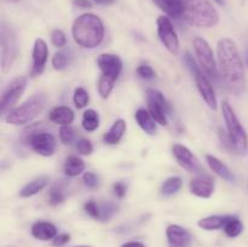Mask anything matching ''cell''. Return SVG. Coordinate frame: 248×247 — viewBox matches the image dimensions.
I'll return each instance as SVG.
<instances>
[{
  "mask_svg": "<svg viewBox=\"0 0 248 247\" xmlns=\"http://www.w3.org/2000/svg\"><path fill=\"white\" fill-rule=\"evenodd\" d=\"M157 24V36L162 45L171 52L172 55H176L179 51V39L177 35L174 27L172 24L171 19L167 16H160L156 21Z\"/></svg>",
  "mask_w": 248,
  "mask_h": 247,
  "instance_id": "obj_11",
  "label": "cell"
},
{
  "mask_svg": "<svg viewBox=\"0 0 248 247\" xmlns=\"http://www.w3.org/2000/svg\"><path fill=\"white\" fill-rule=\"evenodd\" d=\"M77 247H90V246H77Z\"/></svg>",
  "mask_w": 248,
  "mask_h": 247,
  "instance_id": "obj_48",
  "label": "cell"
},
{
  "mask_svg": "<svg viewBox=\"0 0 248 247\" xmlns=\"http://www.w3.org/2000/svg\"><path fill=\"white\" fill-rule=\"evenodd\" d=\"M97 64L101 69L102 75L118 80L119 75L123 70V62L120 57L114 53H102L97 58Z\"/></svg>",
  "mask_w": 248,
  "mask_h": 247,
  "instance_id": "obj_14",
  "label": "cell"
},
{
  "mask_svg": "<svg viewBox=\"0 0 248 247\" xmlns=\"http://www.w3.org/2000/svg\"><path fill=\"white\" fill-rule=\"evenodd\" d=\"M172 153H173V156L176 157L177 162L188 172L196 174H201L205 172L195 155L190 152V149H188L184 145L174 144L172 147Z\"/></svg>",
  "mask_w": 248,
  "mask_h": 247,
  "instance_id": "obj_13",
  "label": "cell"
},
{
  "mask_svg": "<svg viewBox=\"0 0 248 247\" xmlns=\"http://www.w3.org/2000/svg\"><path fill=\"white\" fill-rule=\"evenodd\" d=\"M82 181H84L85 185L87 188L94 189L98 186L99 184V178L97 174H94L93 172H85L84 176H82Z\"/></svg>",
  "mask_w": 248,
  "mask_h": 247,
  "instance_id": "obj_39",
  "label": "cell"
},
{
  "mask_svg": "<svg viewBox=\"0 0 248 247\" xmlns=\"http://www.w3.org/2000/svg\"><path fill=\"white\" fill-rule=\"evenodd\" d=\"M64 200V193H63V189L60 185H55L50 189V193H48V202L51 205H58V203L63 202Z\"/></svg>",
  "mask_w": 248,
  "mask_h": 247,
  "instance_id": "obj_34",
  "label": "cell"
},
{
  "mask_svg": "<svg viewBox=\"0 0 248 247\" xmlns=\"http://www.w3.org/2000/svg\"><path fill=\"white\" fill-rule=\"evenodd\" d=\"M96 4H101V5H111L116 1V0H92Z\"/></svg>",
  "mask_w": 248,
  "mask_h": 247,
  "instance_id": "obj_45",
  "label": "cell"
},
{
  "mask_svg": "<svg viewBox=\"0 0 248 247\" xmlns=\"http://www.w3.org/2000/svg\"><path fill=\"white\" fill-rule=\"evenodd\" d=\"M190 191L194 195L202 199H208L212 196L215 191V181L205 173L199 174L198 177L191 179Z\"/></svg>",
  "mask_w": 248,
  "mask_h": 247,
  "instance_id": "obj_16",
  "label": "cell"
},
{
  "mask_svg": "<svg viewBox=\"0 0 248 247\" xmlns=\"http://www.w3.org/2000/svg\"><path fill=\"white\" fill-rule=\"evenodd\" d=\"M162 11L173 18H181L182 6L179 0H153Z\"/></svg>",
  "mask_w": 248,
  "mask_h": 247,
  "instance_id": "obj_24",
  "label": "cell"
},
{
  "mask_svg": "<svg viewBox=\"0 0 248 247\" xmlns=\"http://www.w3.org/2000/svg\"><path fill=\"white\" fill-rule=\"evenodd\" d=\"M182 18L196 28H212L219 22V15L208 0H179Z\"/></svg>",
  "mask_w": 248,
  "mask_h": 247,
  "instance_id": "obj_3",
  "label": "cell"
},
{
  "mask_svg": "<svg viewBox=\"0 0 248 247\" xmlns=\"http://www.w3.org/2000/svg\"><path fill=\"white\" fill-rule=\"evenodd\" d=\"M48 184V178L45 176L38 177V178L33 179L31 182L27 183L23 188L19 190L18 195L21 198H29V196H33L35 194L40 193L43 189H45V186Z\"/></svg>",
  "mask_w": 248,
  "mask_h": 247,
  "instance_id": "obj_23",
  "label": "cell"
},
{
  "mask_svg": "<svg viewBox=\"0 0 248 247\" xmlns=\"http://www.w3.org/2000/svg\"><path fill=\"white\" fill-rule=\"evenodd\" d=\"M84 210L89 216H91L94 219H101V211H99V203L94 202L93 200L87 201L84 205Z\"/></svg>",
  "mask_w": 248,
  "mask_h": 247,
  "instance_id": "obj_38",
  "label": "cell"
},
{
  "mask_svg": "<svg viewBox=\"0 0 248 247\" xmlns=\"http://www.w3.org/2000/svg\"><path fill=\"white\" fill-rule=\"evenodd\" d=\"M137 74L145 80H150L155 77V72L149 65L142 64L137 68Z\"/></svg>",
  "mask_w": 248,
  "mask_h": 247,
  "instance_id": "obj_40",
  "label": "cell"
},
{
  "mask_svg": "<svg viewBox=\"0 0 248 247\" xmlns=\"http://www.w3.org/2000/svg\"><path fill=\"white\" fill-rule=\"evenodd\" d=\"M247 65H248V53H247Z\"/></svg>",
  "mask_w": 248,
  "mask_h": 247,
  "instance_id": "obj_49",
  "label": "cell"
},
{
  "mask_svg": "<svg viewBox=\"0 0 248 247\" xmlns=\"http://www.w3.org/2000/svg\"><path fill=\"white\" fill-rule=\"evenodd\" d=\"M166 236L170 247H189L191 245L190 232L181 225H169L166 229Z\"/></svg>",
  "mask_w": 248,
  "mask_h": 247,
  "instance_id": "obj_15",
  "label": "cell"
},
{
  "mask_svg": "<svg viewBox=\"0 0 248 247\" xmlns=\"http://www.w3.org/2000/svg\"><path fill=\"white\" fill-rule=\"evenodd\" d=\"M73 5L79 9H91L92 2L90 0H72Z\"/></svg>",
  "mask_w": 248,
  "mask_h": 247,
  "instance_id": "obj_43",
  "label": "cell"
},
{
  "mask_svg": "<svg viewBox=\"0 0 248 247\" xmlns=\"http://www.w3.org/2000/svg\"><path fill=\"white\" fill-rule=\"evenodd\" d=\"M29 135L27 136V142L31 145V150L41 156H51L56 150V138L53 135L44 131H31V128L27 130Z\"/></svg>",
  "mask_w": 248,
  "mask_h": 247,
  "instance_id": "obj_9",
  "label": "cell"
},
{
  "mask_svg": "<svg viewBox=\"0 0 248 247\" xmlns=\"http://www.w3.org/2000/svg\"><path fill=\"white\" fill-rule=\"evenodd\" d=\"M116 80L111 79V77H104V75H101L98 80V93L101 94L102 98L107 99L109 97V94L111 93L114 89V84H115Z\"/></svg>",
  "mask_w": 248,
  "mask_h": 247,
  "instance_id": "obj_30",
  "label": "cell"
},
{
  "mask_svg": "<svg viewBox=\"0 0 248 247\" xmlns=\"http://www.w3.org/2000/svg\"><path fill=\"white\" fill-rule=\"evenodd\" d=\"M223 229H224V232L229 237H237L244 230V224L235 216H228L227 222H225Z\"/></svg>",
  "mask_w": 248,
  "mask_h": 247,
  "instance_id": "obj_27",
  "label": "cell"
},
{
  "mask_svg": "<svg viewBox=\"0 0 248 247\" xmlns=\"http://www.w3.org/2000/svg\"><path fill=\"white\" fill-rule=\"evenodd\" d=\"M193 45L196 57H198L199 63H200L201 69H203V72L208 77L217 80L219 77V70H218V65L216 63L215 55H213V51L211 48L210 44L205 39L196 36L193 40Z\"/></svg>",
  "mask_w": 248,
  "mask_h": 247,
  "instance_id": "obj_8",
  "label": "cell"
},
{
  "mask_svg": "<svg viewBox=\"0 0 248 247\" xmlns=\"http://www.w3.org/2000/svg\"><path fill=\"white\" fill-rule=\"evenodd\" d=\"M48 118L53 124H57L61 126H68L74 121V111L70 108L64 106L55 107L48 114Z\"/></svg>",
  "mask_w": 248,
  "mask_h": 247,
  "instance_id": "obj_19",
  "label": "cell"
},
{
  "mask_svg": "<svg viewBox=\"0 0 248 247\" xmlns=\"http://www.w3.org/2000/svg\"><path fill=\"white\" fill-rule=\"evenodd\" d=\"M77 150L82 155H91L93 152V145H92L91 140L86 139V138H80L77 142Z\"/></svg>",
  "mask_w": 248,
  "mask_h": 247,
  "instance_id": "obj_37",
  "label": "cell"
},
{
  "mask_svg": "<svg viewBox=\"0 0 248 247\" xmlns=\"http://www.w3.org/2000/svg\"><path fill=\"white\" fill-rule=\"evenodd\" d=\"M17 51V38L16 33L11 27L2 23L0 28V56H1V72L7 73L11 69L12 64L16 61Z\"/></svg>",
  "mask_w": 248,
  "mask_h": 247,
  "instance_id": "obj_7",
  "label": "cell"
},
{
  "mask_svg": "<svg viewBox=\"0 0 248 247\" xmlns=\"http://www.w3.org/2000/svg\"><path fill=\"white\" fill-rule=\"evenodd\" d=\"M219 75L225 87L235 94H240L246 87L244 63L239 48L232 39L223 38L217 45Z\"/></svg>",
  "mask_w": 248,
  "mask_h": 247,
  "instance_id": "obj_1",
  "label": "cell"
},
{
  "mask_svg": "<svg viewBox=\"0 0 248 247\" xmlns=\"http://www.w3.org/2000/svg\"><path fill=\"white\" fill-rule=\"evenodd\" d=\"M51 43L56 47H63L67 44V36H65V34L61 29H55L51 33Z\"/></svg>",
  "mask_w": 248,
  "mask_h": 247,
  "instance_id": "obj_36",
  "label": "cell"
},
{
  "mask_svg": "<svg viewBox=\"0 0 248 247\" xmlns=\"http://www.w3.org/2000/svg\"><path fill=\"white\" fill-rule=\"evenodd\" d=\"M121 247H145L142 242H138V241H130V242H126Z\"/></svg>",
  "mask_w": 248,
  "mask_h": 247,
  "instance_id": "obj_44",
  "label": "cell"
},
{
  "mask_svg": "<svg viewBox=\"0 0 248 247\" xmlns=\"http://www.w3.org/2000/svg\"><path fill=\"white\" fill-rule=\"evenodd\" d=\"M27 86V77H17L7 85L6 89L4 90L1 94V101H0V109L1 114L5 115L6 111L21 98L22 93L24 92Z\"/></svg>",
  "mask_w": 248,
  "mask_h": 247,
  "instance_id": "obj_12",
  "label": "cell"
},
{
  "mask_svg": "<svg viewBox=\"0 0 248 247\" xmlns=\"http://www.w3.org/2000/svg\"><path fill=\"white\" fill-rule=\"evenodd\" d=\"M99 211H101V219L99 220H109L116 212H118V206L113 202H103L99 203Z\"/></svg>",
  "mask_w": 248,
  "mask_h": 247,
  "instance_id": "obj_32",
  "label": "cell"
},
{
  "mask_svg": "<svg viewBox=\"0 0 248 247\" xmlns=\"http://www.w3.org/2000/svg\"><path fill=\"white\" fill-rule=\"evenodd\" d=\"M60 138L63 144H72L75 138V131L69 125L62 126L60 130Z\"/></svg>",
  "mask_w": 248,
  "mask_h": 247,
  "instance_id": "obj_35",
  "label": "cell"
},
{
  "mask_svg": "<svg viewBox=\"0 0 248 247\" xmlns=\"http://www.w3.org/2000/svg\"><path fill=\"white\" fill-rule=\"evenodd\" d=\"M222 113L224 116L225 124H227L228 137H229L230 150H234L237 154H245L247 150L248 138L246 131L242 127L241 123L237 119L234 109L232 108L227 101L222 103Z\"/></svg>",
  "mask_w": 248,
  "mask_h": 247,
  "instance_id": "obj_4",
  "label": "cell"
},
{
  "mask_svg": "<svg viewBox=\"0 0 248 247\" xmlns=\"http://www.w3.org/2000/svg\"><path fill=\"white\" fill-rule=\"evenodd\" d=\"M206 161H207L211 170H212L216 174H218L220 178L225 179V181L228 182H234L235 177L234 174H232V172L230 171L229 167H228L224 162L220 161L218 157L213 156V155H206Z\"/></svg>",
  "mask_w": 248,
  "mask_h": 247,
  "instance_id": "obj_21",
  "label": "cell"
},
{
  "mask_svg": "<svg viewBox=\"0 0 248 247\" xmlns=\"http://www.w3.org/2000/svg\"><path fill=\"white\" fill-rule=\"evenodd\" d=\"M45 104L46 97L43 93L34 94L23 104L9 110V113L5 116V121L15 126L27 125L43 111Z\"/></svg>",
  "mask_w": 248,
  "mask_h": 247,
  "instance_id": "obj_5",
  "label": "cell"
},
{
  "mask_svg": "<svg viewBox=\"0 0 248 247\" xmlns=\"http://www.w3.org/2000/svg\"><path fill=\"white\" fill-rule=\"evenodd\" d=\"M82 127L87 132H93L99 126V115L93 109H87L82 115Z\"/></svg>",
  "mask_w": 248,
  "mask_h": 247,
  "instance_id": "obj_28",
  "label": "cell"
},
{
  "mask_svg": "<svg viewBox=\"0 0 248 247\" xmlns=\"http://www.w3.org/2000/svg\"><path fill=\"white\" fill-rule=\"evenodd\" d=\"M184 63H186V68H188V69L190 70L191 74H193L196 82V86H198V90L199 92H200L201 97L203 98V101L206 102V104H207L211 109L217 110L218 102L212 82H211L210 79L203 74L202 69L196 64L195 60H194L193 56H191L190 53H186V55H184Z\"/></svg>",
  "mask_w": 248,
  "mask_h": 247,
  "instance_id": "obj_6",
  "label": "cell"
},
{
  "mask_svg": "<svg viewBox=\"0 0 248 247\" xmlns=\"http://www.w3.org/2000/svg\"><path fill=\"white\" fill-rule=\"evenodd\" d=\"M73 101H74L75 107L78 109H82L89 104L90 96L89 92L82 87H77L74 91V96H73Z\"/></svg>",
  "mask_w": 248,
  "mask_h": 247,
  "instance_id": "obj_31",
  "label": "cell"
},
{
  "mask_svg": "<svg viewBox=\"0 0 248 247\" xmlns=\"http://www.w3.org/2000/svg\"><path fill=\"white\" fill-rule=\"evenodd\" d=\"M104 24L97 15L84 14L78 17L72 27L73 39L84 48H94L104 39Z\"/></svg>",
  "mask_w": 248,
  "mask_h": 247,
  "instance_id": "obj_2",
  "label": "cell"
},
{
  "mask_svg": "<svg viewBox=\"0 0 248 247\" xmlns=\"http://www.w3.org/2000/svg\"><path fill=\"white\" fill-rule=\"evenodd\" d=\"M135 119L137 121V124L140 125V127L148 135H155L157 131L156 121L154 120V118L152 116V114L149 113V110H145V109L140 108L136 111Z\"/></svg>",
  "mask_w": 248,
  "mask_h": 247,
  "instance_id": "obj_20",
  "label": "cell"
},
{
  "mask_svg": "<svg viewBox=\"0 0 248 247\" xmlns=\"http://www.w3.org/2000/svg\"><path fill=\"white\" fill-rule=\"evenodd\" d=\"M182 185H183V182H182L181 177H170V178H167L166 181L162 183L161 194L165 196L174 195V194H177L181 190Z\"/></svg>",
  "mask_w": 248,
  "mask_h": 247,
  "instance_id": "obj_29",
  "label": "cell"
},
{
  "mask_svg": "<svg viewBox=\"0 0 248 247\" xmlns=\"http://www.w3.org/2000/svg\"><path fill=\"white\" fill-rule=\"evenodd\" d=\"M228 216H208L199 220L198 225L203 230H218L224 228Z\"/></svg>",
  "mask_w": 248,
  "mask_h": 247,
  "instance_id": "obj_25",
  "label": "cell"
},
{
  "mask_svg": "<svg viewBox=\"0 0 248 247\" xmlns=\"http://www.w3.org/2000/svg\"><path fill=\"white\" fill-rule=\"evenodd\" d=\"M70 241V235L69 234H58L56 235L55 239L52 240L53 246L56 247H62L67 245Z\"/></svg>",
  "mask_w": 248,
  "mask_h": 247,
  "instance_id": "obj_41",
  "label": "cell"
},
{
  "mask_svg": "<svg viewBox=\"0 0 248 247\" xmlns=\"http://www.w3.org/2000/svg\"><path fill=\"white\" fill-rule=\"evenodd\" d=\"M9 1H12V2H17V1H19V0H9Z\"/></svg>",
  "mask_w": 248,
  "mask_h": 247,
  "instance_id": "obj_47",
  "label": "cell"
},
{
  "mask_svg": "<svg viewBox=\"0 0 248 247\" xmlns=\"http://www.w3.org/2000/svg\"><path fill=\"white\" fill-rule=\"evenodd\" d=\"M148 110L159 125H167V114L170 113V106L164 94L155 89H149L147 92Z\"/></svg>",
  "mask_w": 248,
  "mask_h": 247,
  "instance_id": "obj_10",
  "label": "cell"
},
{
  "mask_svg": "<svg viewBox=\"0 0 248 247\" xmlns=\"http://www.w3.org/2000/svg\"><path fill=\"white\" fill-rule=\"evenodd\" d=\"M85 170L84 160L78 156H69L65 160L64 172L68 177H77Z\"/></svg>",
  "mask_w": 248,
  "mask_h": 247,
  "instance_id": "obj_26",
  "label": "cell"
},
{
  "mask_svg": "<svg viewBox=\"0 0 248 247\" xmlns=\"http://www.w3.org/2000/svg\"><path fill=\"white\" fill-rule=\"evenodd\" d=\"M126 131V123L123 119H119L115 123L113 124V126L110 127V130L103 136V140L106 144L114 145L118 144L121 140V138L124 137V133Z\"/></svg>",
  "mask_w": 248,
  "mask_h": 247,
  "instance_id": "obj_22",
  "label": "cell"
},
{
  "mask_svg": "<svg viewBox=\"0 0 248 247\" xmlns=\"http://www.w3.org/2000/svg\"><path fill=\"white\" fill-rule=\"evenodd\" d=\"M48 58V47L47 44L44 39L38 38L34 43L33 47V68H31V74L39 75L43 73L45 68L46 62Z\"/></svg>",
  "mask_w": 248,
  "mask_h": 247,
  "instance_id": "obj_17",
  "label": "cell"
},
{
  "mask_svg": "<svg viewBox=\"0 0 248 247\" xmlns=\"http://www.w3.org/2000/svg\"><path fill=\"white\" fill-rule=\"evenodd\" d=\"M69 63V57H68V53L64 51H60V52L55 53V56L52 57V67L56 70H62Z\"/></svg>",
  "mask_w": 248,
  "mask_h": 247,
  "instance_id": "obj_33",
  "label": "cell"
},
{
  "mask_svg": "<svg viewBox=\"0 0 248 247\" xmlns=\"http://www.w3.org/2000/svg\"><path fill=\"white\" fill-rule=\"evenodd\" d=\"M218 5H225L227 4V0H215Z\"/></svg>",
  "mask_w": 248,
  "mask_h": 247,
  "instance_id": "obj_46",
  "label": "cell"
},
{
  "mask_svg": "<svg viewBox=\"0 0 248 247\" xmlns=\"http://www.w3.org/2000/svg\"><path fill=\"white\" fill-rule=\"evenodd\" d=\"M31 235L41 241H48L55 239L57 229L50 222H36L31 225Z\"/></svg>",
  "mask_w": 248,
  "mask_h": 247,
  "instance_id": "obj_18",
  "label": "cell"
},
{
  "mask_svg": "<svg viewBox=\"0 0 248 247\" xmlns=\"http://www.w3.org/2000/svg\"><path fill=\"white\" fill-rule=\"evenodd\" d=\"M113 191H114V194L116 195V198L123 199L124 196L126 195L125 183H123V182H116V183L113 185Z\"/></svg>",
  "mask_w": 248,
  "mask_h": 247,
  "instance_id": "obj_42",
  "label": "cell"
}]
</instances>
